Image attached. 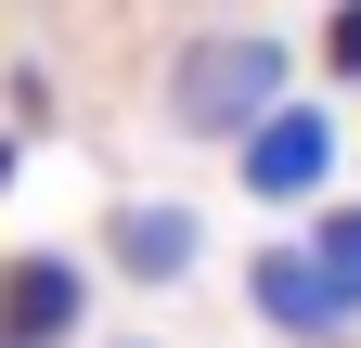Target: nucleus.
Returning <instances> with one entry per match:
<instances>
[{
    "label": "nucleus",
    "mask_w": 361,
    "mask_h": 348,
    "mask_svg": "<svg viewBox=\"0 0 361 348\" xmlns=\"http://www.w3.org/2000/svg\"><path fill=\"white\" fill-rule=\"evenodd\" d=\"M310 271L361 310V206H323V220H310Z\"/></svg>",
    "instance_id": "obj_6"
},
{
    "label": "nucleus",
    "mask_w": 361,
    "mask_h": 348,
    "mask_svg": "<svg viewBox=\"0 0 361 348\" xmlns=\"http://www.w3.org/2000/svg\"><path fill=\"white\" fill-rule=\"evenodd\" d=\"M0 181H13V142H0Z\"/></svg>",
    "instance_id": "obj_8"
},
{
    "label": "nucleus",
    "mask_w": 361,
    "mask_h": 348,
    "mask_svg": "<svg viewBox=\"0 0 361 348\" xmlns=\"http://www.w3.org/2000/svg\"><path fill=\"white\" fill-rule=\"evenodd\" d=\"M233 168H245L258 206H310V194L336 181V116H323V104H271L245 142H233Z\"/></svg>",
    "instance_id": "obj_2"
},
{
    "label": "nucleus",
    "mask_w": 361,
    "mask_h": 348,
    "mask_svg": "<svg viewBox=\"0 0 361 348\" xmlns=\"http://www.w3.org/2000/svg\"><path fill=\"white\" fill-rule=\"evenodd\" d=\"M104 258H116L129 284H180V271H194V206H116V220H104Z\"/></svg>",
    "instance_id": "obj_5"
},
{
    "label": "nucleus",
    "mask_w": 361,
    "mask_h": 348,
    "mask_svg": "<svg viewBox=\"0 0 361 348\" xmlns=\"http://www.w3.org/2000/svg\"><path fill=\"white\" fill-rule=\"evenodd\" d=\"M245 297H258V323L271 335H297V348H336L361 310H348V297L323 284V271H310V245H258V271H245Z\"/></svg>",
    "instance_id": "obj_4"
},
{
    "label": "nucleus",
    "mask_w": 361,
    "mask_h": 348,
    "mask_svg": "<svg viewBox=\"0 0 361 348\" xmlns=\"http://www.w3.org/2000/svg\"><path fill=\"white\" fill-rule=\"evenodd\" d=\"M323 77H361V0H336V13H323Z\"/></svg>",
    "instance_id": "obj_7"
},
{
    "label": "nucleus",
    "mask_w": 361,
    "mask_h": 348,
    "mask_svg": "<svg viewBox=\"0 0 361 348\" xmlns=\"http://www.w3.org/2000/svg\"><path fill=\"white\" fill-rule=\"evenodd\" d=\"M90 323V271L52 245H26V258H0V348H65Z\"/></svg>",
    "instance_id": "obj_3"
},
{
    "label": "nucleus",
    "mask_w": 361,
    "mask_h": 348,
    "mask_svg": "<svg viewBox=\"0 0 361 348\" xmlns=\"http://www.w3.org/2000/svg\"><path fill=\"white\" fill-rule=\"evenodd\" d=\"M271 104H284V39L271 26H219V39H194V52L168 65V116L194 129V142H245Z\"/></svg>",
    "instance_id": "obj_1"
}]
</instances>
